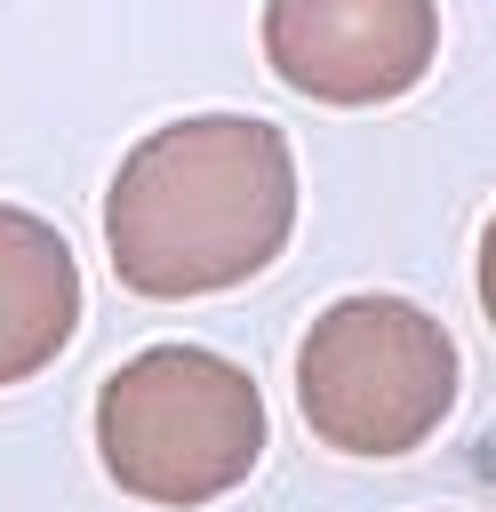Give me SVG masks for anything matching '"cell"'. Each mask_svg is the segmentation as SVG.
I'll use <instances>...</instances> for the list:
<instances>
[{
  "mask_svg": "<svg viewBox=\"0 0 496 512\" xmlns=\"http://www.w3.org/2000/svg\"><path fill=\"white\" fill-rule=\"evenodd\" d=\"M296 232V152L256 112H192L128 144L104 192V248L136 296L184 304L256 280Z\"/></svg>",
  "mask_w": 496,
  "mask_h": 512,
  "instance_id": "6da1fadb",
  "label": "cell"
},
{
  "mask_svg": "<svg viewBox=\"0 0 496 512\" xmlns=\"http://www.w3.org/2000/svg\"><path fill=\"white\" fill-rule=\"evenodd\" d=\"M80 328V264L72 240L0 200V384H32Z\"/></svg>",
  "mask_w": 496,
  "mask_h": 512,
  "instance_id": "5b68a950",
  "label": "cell"
},
{
  "mask_svg": "<svg viewBox=\"0 0 496 512\" xmlns=\"http://www.w3.org/2000/svg\"><path fill=\"white\" fill-rule=\"evenodd\" d=\"M264 392L208 344H152L96 392V456L120 496L200 512L264 464Z\"/></svg>",
  "mask_w": 496,
  "mask_h": 512,
  "instance_id": "7a4b0ae2",
  "label": "cell"
},
{
  "mask_svg": "<svg viewBox=\"0 0 496 512\" xmlns=\"http://www.w3.org/2000/svg\"><path fill=\"white\" fill-rule=\"evenodd\" d=\"M472 288H480V312H488V328H496V216L480 224V256H472Z\"/></svg>",
  "mask_w": 496,
  "mask_h": 512,
  "instance_id": "8992f818",
  "label": "cell"
},
{
  "mask_svg": "<svg viewBox=\"0 0 496 512\" xmlns=\"http://www.w3.org/2000/svg\"><path fill=\"white\" fill-rule=\"evenodd\" d=\"M264 64L336 112L408 96L440 56V0H264Z\"/></svg>",
  "mask_w": 496,
  "mask_h": 512,
  "instance_id": "277c9868",
  "label": "cell"
},
{
  "mask_svg": "<svg viewBox=\"0 0 496 512\" xmlns=\"http://www.w3.org/2000/svg\"><path fill=\"white\" fill-rule=\"evenodd\" d=\"M456 336L408 296H344L296 344V408L336 456H408L456 408Z\"/></svg>",
  "mask_w": 496,
  "mask_h": 512,
  "instance_id": "3957f363",
  "label": "cell"
}]
</instances>
